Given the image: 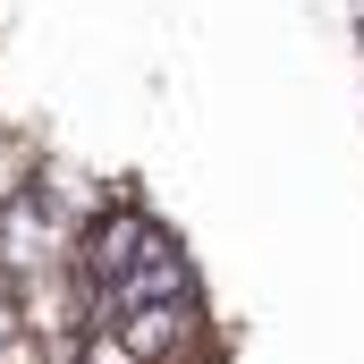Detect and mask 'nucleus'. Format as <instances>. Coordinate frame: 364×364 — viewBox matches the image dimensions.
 <instances>
[{
	"mask_svg": "<svg viewBox=\"0 0 364 364\" xmlns=\"http://www.w3.org/2000/svg\"><path fill=\"white\" fill-rule=\"evenodd\" d=\"M9 339H17V288L0 279V348H9Z\"/></svg>",
	"mask_w": 364,
	"mask_h": 364,
	"instance_id": "3",
	"label": "nucleus"
},
{
	"mask_svg": "<svg viewBox=\"0 0 364 364\" xmlns=\"http://www.w3.org/2000/svg\"><path fill=\"white\" fill-rule=\"evenodd\" d=\"M119 348L136 364H203V296H170V305H119L110 314Z\"/></svg>",
	"mask_w": 364,
	"mask_h": 364,
	"instance_id": "1",
	"label": "nucleus"
},
{
	"mask_svg": "<svg viewBox=\"0 0 364 364\" xmlns=\"http://www.w3.org/2000/svg\"><path fill=\"white\" fill-rule=\"evenodd\" d=\"M68 220L26 186V195H0V279L17 288V279H34V272H60L68 263Z\"/></svg>",
	"mask_w": 364,
	"mask_h": 364,
	"instance_id": "2",
	"label": "nucleus"
}]
</instances>
